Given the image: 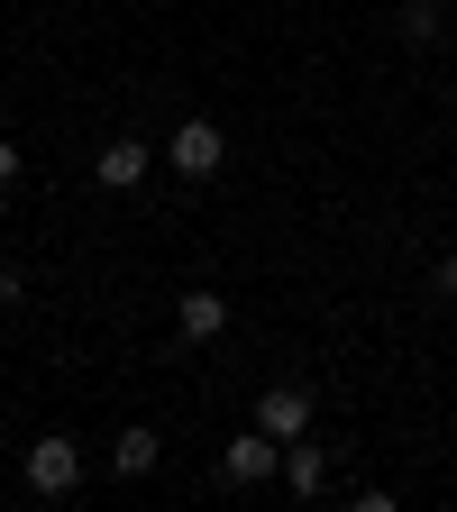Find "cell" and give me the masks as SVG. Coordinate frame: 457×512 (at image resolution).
<instances>
[{
	"mask_svg": "<svg viewBox=\"0 0 457 512\" xmlns=\"http://www.w3.org/2000/svg\"><path fill=\"white\" fill-rule=\"evenodd\" d=\"M147 165H156V156H147L138 138H110V147L92 156V183H101V192H128V183H138Z\"/></svg>",
	"mask_w": 457,
	"mask_h": 512,
	"instance_id": "obj_5",
	"label": "cell"
},
{
	"mask_svg": "<svg viewBox=\"0 0 457 512\" xmlns=\"http://www.w3.org/2000/svg\"><path fill=\"white\" fill-rule=\"evenodd\" d=\"M256 430L302 439V430H311V384H266V394H256Z\"/></svg>",
	"mask_w": 457,
	"mask_h": 512,
	"instance_id": "obj_4",
	"label": "cell"
},
{
	"mask_svg": "<svg viewBox=\"0 0 457 512\" xmlns=\"http://www.w3.org/2000/svg\"><path fill=\"white\" fill-rule=\"evenodd\" d=\"M28 485H37L46 503L74 494V485H83V448H74V439H37V448H28Z\"/></svg>",
	"mask_w": 457,
	"mask_h": 512,
	"instance_id": "obj_3",
	"label": "cell"
},
{
	"mask_svg": "<svg viewBox=\"0 0 457 512\" xmlns=\"http://www.w3.org/2000/svg\"><path fill=\"white\" fill-rule=\"evenodd\" d=\"M220 476H229V485H266V476H284V439H275V430H238V439L220 448Z\"/></svg>",
	"mask_w": 457,
	"mask_h": 512,
	"instance_id": "obj_1",
	"label": "cell"
},
{
	"mask_svg": "<svg viewBox=\"0 0 457 512\" xmlns=\"http://www.w3.org/2000/svg\"><path fill=\"white\" fill-rule=\"evenodd\" d=\"M174 320H183V339L202 348V339H220V330H229V302H220V293H183V311H174Z\"/></svg>",
	"mask_w": 457,
	"mask_h": 512,
	"instance_id": "obj_7",
	"label": "cell"
},
{
	"mask_svg": "<svg viewBox=\"0 0 457 512\" xmlns=\"http://www.w3.org/2000/svg\"><path fill=\"white\" fill-rule=\"evenodd\" d=\"M284 485H293V494H330V448L284 439Z\"/></svg>",
	"mask_w": 457,
	"mask_h": 512,
	"instance_id": "obj_6",
	"label": "cell"
},
{
	"mask_svg": "<svg viewBox=\"0 0 457 512\" xmlns=\"http://www.w3.org/2000/svg\"><path fill=\"white\" fill-rule=\"evenodd\" d=\"M439 293H457V256H439Z\"/></svg>",
	"mask_w": 457,
	"mask_h": 512,
	"instance_id": "obj_11",
	"label": "cell"
},
{
	"mask_svg": "<svg viewBox=\"0 0 457 512\" xmlns=\"http://www.w3.org/2000/svg\"><path fill=\"white\" fill-rule=\"evenodd\" d=\"M10 183H19V147H10V138H0V192H10Z\"/></svg>",
	"mask_w": 457,
	"mask_h": 512,
	"instance_id": "obj_10",
	"label": "cell"
},
{
	"mask_svg": "<svg viewBox=\"0 0 457 512\" xmlns=\"http://www.w3.org/2000/svg\"><path fill=\"white\" fill-rule=\"evenodd\" d=\"M403 37H439V0H412V10H403Z\"/></svg>",
	"mask_w": 457,
	"mask_h": 512,
	"instance_id": "obj_9",
	"label": "cell"
},
{
	"mask_svg": "<svg viewBox=\"0 0 457 512\" xmlns=\"http://www.w3.org/2000/svg\"><path fill=\"white\" fill-rule=\"evenodd\" d=\"M220 156H229V138H220L211 119H183L174 138H165V165H174L183 183H202V174H220Z\"/></svg>",
	"mask_w": 457,
	"mask_h": 512,
	"instance_id": "obj_2",
	"label": "cell"
},
{
	"mask_svg": "<svg viewBox=\"0 0 457 512\" xmlns=\"http://www.w3.org/2000/svg\"><path fill=\"white\" fill-rule=\"evenodd\" d=\"M156 458H165V439H156L147 421H138V430H119V439H110V467H119V476H147Z\"/></svg>",
	"mask_w": 457,
	"mask_h": 512,
	"instance_id": "obj_8",
	"label": "cell"
}]
</instances>
